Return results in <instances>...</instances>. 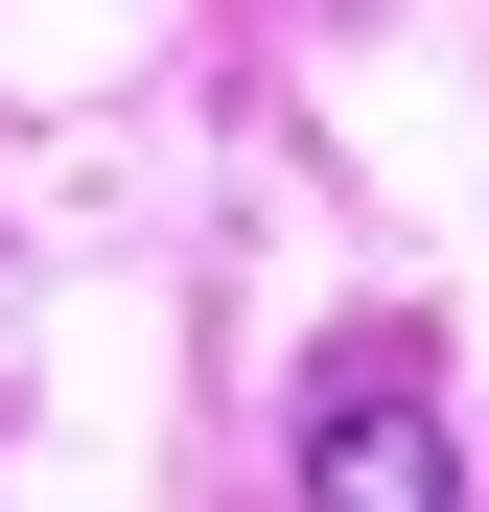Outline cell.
<instances>
[{
	"label": "cell",
	"mask_w": 489,
	"mask_h": 512,
	"mask_svg": "<svg viewBox=\"0 0 489 512\" xmlns=\"http://www.w3.org/2000/svg\"><path fill=\"white\" fill-rule=\"evenodd\" d=\"M303 512H466V466H443V419H420V350H326V396H303Z\"/></svg>",
	"instance_id": "1"
}]
</instances>
